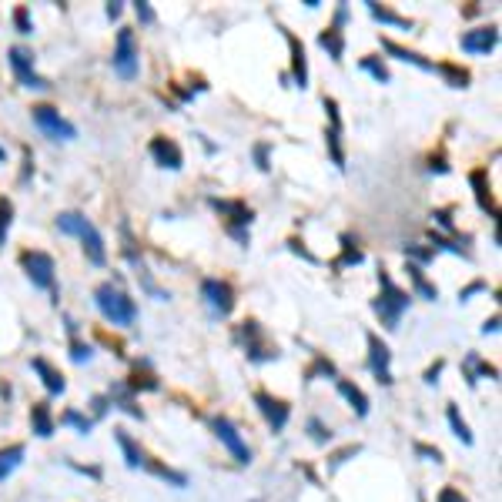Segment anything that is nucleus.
Listing matches in <instances>:
<instances>
[{
    "label": "nucleus",
    "mask_w": 502,
    "mask_h": 502,
    "mask_svg": "<svg viewBox=\"0 0 502 502\" xmlns=\"http://www.w3.org/2000/svg\"><path fill=\"white\" fill-rule=\"evenodd\" d=\"M24 456H27V449L17 442V446H7L0 449V482H7L14 476V469L24 462Z\"/></svg>",
    "instance_id": "nucleus-27"
},
{
    "label": "nucleus",
    "mask_w": 502,
    "mask_h": 502,
    "mask_svg": "<svg viewBox=\"0 0 502 502\" xmlns=\"http://www.w3.org/2000/svg\"><path fill=\"white\" fill-rule=\"evenodd\" d=\"M201 302H205L211 318H228L235 312V288L221 278H205L201 282Z\"/></svg>",
    "instance_id": "nucleus-7"
},
{
    "label": "nucleus",
    "mask_w": 502,
    "mask_h": 502,
    "mask_svg": "<svg viewBox=\"0 0 502 502\" xmlns=\"http://www.w3.org/2000/svg\"><path fill=\"white\" fill-rule=\"evenodd\" d=\"M419 502H426V496H419Z\"/></svg>",
    "instance_id": "nucleus-59"
},
{
    "label": "nucleus",
    "mask_w": 502,
    "mask_h": 502,
    "mask_svg": "<svg viewBox=\"0 0 502 502\" xmlns=\"http://www.w3.org/2000/svg\"><path fill=\"white\" fill-rule=\"evenodd\" d=\"M318 44L328 51V57L332 61H342V54H345V37H342V27H325V31L318 34Z\"/></svg>",
    "instance_id": "nucleus-29"
},
{
    "label": "nucleus",
    "mask_w": 502,
    "mask_h": 502,
    "mask_svg": "<svg viewBox=\"0 0 502 502\" xmlns=\"http://www.w3.org/2000/svg\"><path fill=\"white\" fill-rule=\"evenodd\" d=\"M409 278H412V288H415V295H419V298H426V302H436V298H439V288L429 282L426 275H422L419 265H409Z\"/></svg>",
    "instance_id": "nucleus-32"
},
{
    "label": "nucleus",
    "mask_w": 502,
    "mask_h": 502,
    "mask_svg": "<svg viewBox=\"0 0 502 502\" xmlns=\"http://www.w3.org/2000/svg\"><path fill=\"white\" fill-rule=\"evenodd\" d=\"M114 442H118L121 446V452H124V462H128V466H131V469H141L144 466V449L138 446V442H134L131 436H128V432H124V429H114Z\"/></svg>",
    "instance_id": "nucleus-22"
},
{
    "label": "nucleus",
    "mask_w": 502,
    "mask_h": 502,
    "mask_svg": "<svg viewBox=\"0 0 502 502\" xmlns=\"http://www.w3.org/2000/svg\"><path fill=\"white\" fill-rule=\"evenodd\" d=\"M288 248L295 251V255H302V258H305V262H312V265H318V258H315V255H312V251H308V248H305V241H298V238H292V241H288Z\"/></svg>",
    "instance_id": "nucleus-47"
},
{
    "label": "nucleus",
    "mask_w": 502,
    "mask_h": 502,
    "mask_svg": "<svg viewBox=\"0 0 502 502\" xmlns=\"http://www.w3.org/2000/svg\"><path fill=\"white\" fill-rule=\"evenodd\" d=\"M402 255L409 258V265H419V268L436 258V251H432V248H422V245H402Z\"/></svg>",
    "instance_id": "nucleus-38"
},
{
    "label": "nucleus",
    "mask_w": 502,
    "mask_h": 502,
    "mask_svg": "<svg viewBox=\"0 0 502 502\" xmlns=\"http://www.w3.org/2000/svg\"><path fill=\"white\" fill-rule=\"evenodd\" d=\"M436 502H466V499H462V492H459V489L446 486V489L439 492V499H436Z\"/></svg>",
    "instance_id": "nucleus-54"
},
{
    "label": "nucleus",
    "mask_w": 502,
    "mask_h": 502,
    "mask_svg": "<svg viewBox=\"0 0 502 502\" xmlns=\"http://www.w3.org/2000/svg\"><path fill=\"white\" fill-rule=\"evenodd\" d=\"M31 171H34V158H31V148H24V178H21V181H31Z\"/></svg>",
    "instance_id": "nucleus-55"
},
{
    "label": "nucleus",
    "mask_w": 502,
    "mask_h": 502,
    "mask_svg": "<svg viewBox=\"0 0 502 502\" xmlns=\"http://www.w3.org/2000/svg\"><path fill=\"white\" fill-rule=\"evenodd\" d=\"M479 379H499V369L496 365H489V362H482L476 352H472L469 359H466V382L476 389L479 385Z\"/></svg>",
    "instance_id": "nucleus-24"
},
{
    "label": "nucleus",
    "mask_w": 502,
    "mask_h": 502,
    "mask_svg": "<svg viewBox=\"0 0 502 502\" xmlns=\"http://www.w3.org/2000/svg\"><path fill=\"white\" fill-rule=\"evenodd\" d=\"M365 4H369V14L379 24H385V27H395V31H412V21H409V17H399V14L389 11V7H379L375 0H365Z\"/></svg>",
    "instance_id": "nucleus-26"
},
{
    "label": "nucleus",
    "mask_w": 502,
    "mask_h": 502,
    "mask_svg": "<svg viewBox=\"0 0 502 502\" xmlns=\"http://www.w3.org/2000/svg\"><path fill=\"white\" fill-rule=\"evenodd\" d=\"M4 158H7V151H4V148H0V161H4Z\"/></svg>",
    "instance_id": "nucleus-58"
},
{
    "label": "nucleus",
    "mask_w": 502,
    "mask_h": 502,
    "mask_svg": "<svg viewBox=\"0 0 502 502\" xmlns=\"http://www.w3.org/2000/svg\"><path fill=\"white\" fill-rule=\"evenodd\" d=\"M362 262H365V255H362L359 241L352 235H342V255L332 262V268H352V265H362Z\"/></svg>",
    "instance_id": "nucleus-28"
},
{
    "label": "nucleus",
    "mask_w": 502,
    "mask_h": 502,
    "mask_svg": "<svg viewBox=\"0 0 502 502\" xmlns=\"http://www.w3.org/2000/svg\"><path fill=\"white\" fill-rule=\"evenodd\" d=\"M61 422H64V426H74L77 432H81V436H88L91 429H94V419H88V415H81V412H77V409H67V412L61 415Z\"/></svg>",
    "instance_id": "nucleus-39"
},
{
    "label": "nucleus",
    "mask_w": 502,
    "mask_h": 502,
    "mask_svg": "<svg viewBox=\"0 0 502 502\" xmlns=\"http://www.w3.org/2000/svg\"><path fill=\"white\" fill-rule=\"evenodd\" d=\"M382 51L385 54H392L395 61H402V64H412V67H419V71H436V64L432 61H426L422 54H415V51H409V47H402V44H395V41H389V37H382Z\"/></svg>",
    "instance_id": "nucleus-19"
},
{
    "label": "nucleus",
    "mask_w": 502,
    "mask_h": 502,
    "mask_svg": "<svg viewBox=\"0 0 502 502\" xmlns=\"http://www.w3.org/2000/svg\"><path fill=\"white\" fill-rule=\"evenodd\" d=\"M429 171H432V175H449L446 158H442V154H432V158H429Z\"/></svg>",
    "instance_id": "nucleus-50"
},
{
    "label": "nucleus",
    "mask_w": 502,
    "mask_h": 502,
    "mask_svg": "<svg viewBox=\"0 0 502 502\" xmlns=\"http://www.w3.org/2000/svg\"><path fill=\"white\" fill-rule=\"evenodd\" d=\"M148 151H151V158H154L158 168H168V171H181V168H185V154H181V148H178L175 141H168V138H154V141L148 144Z\"/></svg>",
    "instance_id": "nucleus-16"
},
{
    "label": "nucleus",
    "mask_w": 502,
    "mask_h": 502,
    "mask_svg": "<svg viewBox=\"0 0 502 502\" xmlns=\"http://www.w3.org/2000/svg\"><path fill=\"white\" fill-rule=\"evenodd\" d=\"M325 114H328V131H325V144H328V154H332V164L335 168H345V151H342V114H339V101L335 98H325Z\"/></svg>",
    "instance_id": "nucleus-13"
},
{
    "label": "nucleus",
    "mask_w": 502,
    "mask_h": 502,
    "mask_svg": "<svg viewBox=\"0 0 502 502\" xmlns=\"http://www.w3.org/2000/svg\"><path fill=\"white\" fill-rule=\"evenodd\" d=\"M335 385H339V392L345 395V402L355 409V415H359V419H365V415H369V395L362 392L355 382H349V379H335Z\"/></svg>",
    "instance_id": "nucleus-23"
},
{
    "label": "nucleus",
    "mask_w": 502,
    "mask_h": 502,
    "mask_svg": "<svg viewBox=\"0 0 502 502\" xmlns=\"http://www.w3.org/2000/svg\"><path fill=\"white\" fill-rule=\"evenodd\" d=\"M429 241H432V245H429L432 251H452V255H459V258H469V251L462 248L459 241L446 238V235H439V231H432V235H429Z\"/></svg>",
    "instance_id": "nucleus-35"
},
{
    "label": "nucleus",
    "mask_w": 502,
    "mask_h": 502,
    "mask_svg": "<svg viewBox=\"0 0 502 502\" xmlns=\"http://www.w3.org/2000/svg\"><path fill=\"white\" fill-rule=\"evenodd\" d=\"M111 67H114V74H118L121 81H134V77H138L141 57H138V44H134V31H131V27H121V31H118V44H114Z\"/></svg>",
    "instance_id": "nucleus-6"
},
{
    "label": "nucleus",
    "mask_w": 502,
    "mask_h": 502,
    "mask_svg": "<svg viewBox=\"0 0 502 502\" xmlns=\"http://www.w3.org/2000/svg\"><path fill=\"white\" fill-rule=\"evenodd\" d=\"M459 44L466 54H492L496 44H499V27L489 24V27H476V31H466L459 37Z\"/></svg>",
    "instance_id": "nucleus-15"
},
{
    "label": "nucleus",
    "mask_w": 502,
    "mask_h": 502,
    "mask_svg": "<svg viewBox=\"0 0 502 502\" xmlns=\"http://www.w3.org/2000/svg\"><path fill=\"white\" fill-rule=\"evenodd\" d=\"M11 225H14V201H11V198H0V248L7 245Z\"/></svg>",
    "instance_id": "nucleus-37"
},
{
    "label": "nucleus",
    "mask_w": 502,
    "mask_h": 502,
    "mask_svg": "<svg viewBox=\"0 0 502 502\" xmlns=\"http://www.w3.org/2000/svg\"><path fill=\"white\" fill-rule=\"evenodd\" d=\"M124 385H128V389H131V392L138 395V392H154V389H158L161 382H158L154 375H141V372H134L131 382H124Z\"/></svg>",
    "instance_id": "nucleus-40"
},
{
    "label": "nucleus",
    "mask_w": 502,
    "mask_h": 502,
    "mask_svg": "<svg viewBox=\"0 0 502 502\" xmlns=\"http://www.w3.org/2000/svg\"><path fill=\"white\" fill-rule=\"evenodd\" d=\"M499 332V315H492L486 325H482V335H496Z\"/></svg>",
    "instance_id": "nucleus-57"
},
{
    "label": "nucleus",
    "mask_w": 502,
    "mask_h": 502,
    "mask_svg": "<svg viewBox=\"0 0 502 502\" xmlns=\"http://www.w3.org/2000/svg\"><path fill=\"white\" fill-rule=\"evenodd\" d=\"M285 41L292 47V81H295V88L305 91L308 88V57H305V44L298 41L292 31H285Z\"/></svg>",
    "instance_id": "nucleus-18"
},
{
    "label": "nucleus",
    "mask_w": 502,
    "mask_h": 502,
    "mask_svg": "<svg viewBox=\"0 0 502 502\" xmlns=\"http://www.w3.org/2000/svg\"><path fill=\"white\" fill-rule=\"evenodd\" d=\"M31 429H34V436H37V439H51V436H54V415H51V405H47V402H34Z\"/></svg>",
    "instance_id": "nucleus-21"
},
{
    "label": "nucleus",
    "mask_w": 502,
    "mask_h": 502,
    "mask_svg": "<svg viewBox=\"0 0 502 502\" xmlns=\"http://www.w3.org/2000/svg\"><path fill=\"white\" fill-rule=\"evenodd\" d=\"M31 121L41 128L44 138H51V141H74L77 138V128L67 118H61V111L51 108V104H34Z\"/></svg>",
    "instance_id": "nucleus-5"
},
{
    "label": "nucleus",
    "mask_w": 502,
    "mask_h": 502,
    "mask_svg": "<svg viewBox=\"0 0 502 502\" xmlns=\"http://www.w3.org/2000/svg\"><path fill=\"white\" fill-rule=\"evenodd\" d=\"M436 74H442V77H446V84H449V88H456V91L469 88V81H472L466 67L449 64V61H442V64H436Z\"/></svg>",
    "instance_id": "nucleus-31"
},
{
    "label": "nucleus",
    "mask_w": 502,
    "mask_h": 502,
    "mask_svg": "<svg viewBox=\"0 0 502 502\" xmlns=\"http://www.w3.org/2000/svg\"><path fill=\"white\" fill-rule=\"evenodd\" d=\"M57 231H61V235H74V238H81L84 255H88V262L94 265V268H104V265H108V248H104L101 231L94 228L81 211H61V215H57Z\"/></svg>",
    "instance_id": "nucleus-1"
},
{
    "label": "nucleus",
    "mask_w": 502,
    "mask_h": 502,
    "mask_svg": "<svg viewBox=\"0 0 502 502\" xmlns=\"http://www.w3.org/2000/svg\"><path fill=\"white\" fill-rule=\"evenodd\" d=\"M94 305L101 308V315L108 318L111 325H118V328H128L138 322L134 298H128V292H121L114 282H104L94 288Z\"/></svg>",
    "instance_id": "nucleus-2"
},
{
    "label": "nucleus",
    "mask_w": 502,
    "mask_h": 502,
    "mask_svg": "<svg viewBox=\"0 0 502 502\" xmlns=\"http://www.w3.org/2000/svg\"><path fill=\"white\" fill-rule=\"evenodd\" d=\"M359 67H362V71H365V74H372V77H375V84H389V81H392V74H389V67H385L382 61H379V57H362V61H359Z\"/></svg>",
    "instance_id": "nucleus-34"
},
{
    "label": "nucleus",
    "mask_w": 502,
    "mask_h": 502,
    "mask_svg": "<svg viewBox=\"0 0 502 502\" xmlns=\"http://www.w3.org/2000/svg\"><path fill=\"white\" fill-rule=\"evenodd\" d=\"M432 218H436L439 228H446L449 235H456V225H452V211H449V208H439V211H432Z\"/></svg>",
    "instance_id": "nucleus-45"
},
{
    "label": "nucleus",
    "mask_w": 502,
    "mask_h": 502,
    "mask_svg": "<svg viewBox=\"0 0 502 502\" xmlns=\"http://www.w3.org/2000/svg\"><path fill=\"white\" fill-rule=\"evenodd\" d=\"M255 161H258V171H268V144H255Z\"/></svg>",
    "instance_id": "nucleus-52"
},
{
    "label": "nucleus",
    "mask_w": 502,
    "mask_h": 502,
    "mask_svg": "<svg viewBox=\"0 0 502 502\" xmlns=\"http://www.w3.org/2000/svg\"><path fill=\"white\" fill-rule=\"evenodd\" d=\"M318 375H325V379H339V372H335V365L325 359V355H315V362H312V369L305 372V382H315Z\"/></svg>",
    "instance_id": "nucleus-36"
},
{
    "label": "nucleus",
    "mask_w": 502,
    "mask_h": 502,
    "mask_svg": "<svg viewBox=\"0 0 502 502\" xmlns=\"http://www.w3.org/2000/svg\"><path fill=\"white\" fill-rule=\"evenodd\" d=\"M111 405H118L121 412H128V415H134V419H144V412L141 409H138V405H134V392L131 389H128V385L124 382H114L111 385Z\"/></svg>",
    "instance_id": "nucleus-25"
},
{
    "label": "nucleus",
    "mask_w": 502,
    "mask_h": 502,
    "mask_svg": "<svg viewBox=\"0 0 502 502\" xmlns=\"http://www.w3.org/2000/svg\"><path fill=\"white\" fill-rule=\"evenodd\" d=\"M208 205L225 215V231L238 241L241 248H248V241H251L248 228H251V221H255L251 208L245 205V201H228V198H208Z\"/></svg>",
    "instance_id": "nucleus-4"
},
{
    "label": "nucleus",
    "mask_w": 502,
    "mask_h": 502,
    "mask_svg": "<svg viewBox=\"0 0 502 502\" xmlns=\"http://www.w3.org/2000/svg\"><path fill=\"white\" fill-rule=\"evenodd\" d=\"M379 285H382V295L372 302V308H375V315L382 318V325L392 332V328H399V322H402L405 312H409V302H412V295H409V292H402V288L392 282V275L385 272V268H379Z\"/></svg>",
    "instance_id": "nucleus-3"
},
{
    "label": "nucleus",
    "mask_w": 502,
    "mask_h": 502,
    "mask_svg": "<svg viewBox=\"0 0 502 502\" xmlns=\"http://www.w3.org/2000/svg\"><path fill=\"white\" fill-rule=\"evenodd\" d=\"M469 185H472V191H476V201H479V208L489 215L492 221L499 218V205H496V195H492V185H489V175L486 171H472L469 175Z\"/></svg>",
    "instance_id": "nucleus-17"
},
{
    "label": "nucleus",
    "mask_w": 502,
    "mask_h": 502,
    "mask_svg": "<svg viewBox=\"0 0 502 502\" xmlns=\"http://www.w3.org/2000/svg\"><path fill=\"white\" fill-rule=\"evenodd\" d=\"M415 452H419V456H426L429 462H436V466H442V462H446V459H442V449H439V446H426V442H415Z\"/></svg>",
    "instance_id": "nucleus-44"
},
{
    "label": "nucleus",
    "mask_w": 502,
    "mask_h": 502,
    "mask_svg": "<svg viewBox=\"0 0 502 502\" xmlns=\"http://www.w3.org/2000/svg\"><path fill=\"white\" fill-rule=\"evenodd\" d=\"M308 432H312V439H315L318 446H328V442H332V429H328L322 419H308Z\"/></svg>",
    "instance_id": "nucleus-41"
},
{
    "label": "nucleus",
    "mask_w": 502,
    "mask_h": 502,
    "mask_svg": "<svg viewBox=\"0 0 502 502\" xmlns=\"http://www.w3.org/2000/svg\"><path fill=\"white\" fill-rule=\"evenodd\" d=\"M121 14H124V4H121V0H111V4H108V17H111V21H118Z\"/></svg>",
    "instance_id": "nucleus-56"
},
{
    "label": "nucleus",
    "mask_w": 502,
    "mask_h": 502,
    "mask_svg": "<svg viewBox=\"0 0 502 502\" xmlns=\"http://www.w3.org/2000/svg\"><path fill=\"white\" fill-rule=\"evenodd\" d=\"M14 27H17L21 34H34L31 11H27V7H17V11H14Z\"/></svg>",
    "instance_id": "nucleus-43"
},
{
    "label": "nucleus",
    "mask_w": 502,
    "mask_h": 502,
    "mask_svg": "<svg viewBox=\"0 0 502 502\" xmlns=\"http://www.w3.org/2000/svg\"><path fill=\"white\" fill-rule=\"evenodd\" d=\"M442 369H446V362L439 359L436 365H429V372H426V385H436L439 382V375H442Z\"/></svg>",
    "instance_id": "nucleus-53"
},
{
    "label": "nucleus",
    "mask_w": 502,
    "mask_h": 502,
    "mask_svg": "<svg viewBox=\"0 0 502 502\" xmlns=\"http://www.w3.org/2000/svg\"><path fill=\"white\" fill-rule=\"evenodd\" d=\"M7 61H11L14 74H17V81H21L24 88L31 91H47L51 84H47L44 77L34 71V54L27 51V47H11V54H7Z\"/></svg>",
    "instance_id": "nucleus-12"
},
{
    "label": "nucleus",
    "mask_w": 502,
    "mask_h": 502,
    "mask_svg": "<svg viewBox=\"0 0 502 502\" xmlns=\"http://www.w3.org/2000/svg\"><path fill=\"white\" fill-rule=\"evenodd\" d=\"M359 452H362V446H345L342 452H335V456H332V469H335V466H342V462H349V459L359 456Z\"/></svg>",
    "instance_id": "nucleus-46"
},
{
    "label": "nucleus",
    "mask_w": 502,
    "mask_h": 502,
    "mask_svg": "<svg viewBox=\"0 0 502 502\" xmlns=\"http://www.w3.org/2000/svg\"><path fill=\"white\" fill-rule=\"evenodd\" d=\"M255 405H258V412L265 415V422H268L272 432H282V429L288 426V415H292L288 402H282V399H275V395H268V392H255Z\"/></svg>",
    "instance_id": "nucleus-14"
},
{
    "label": "nucleus",
    "mask_w": 502,
    "mask_h": 502,
    "mask_svg": "<svg viewBox=\"0 0 502 502\" xmlns=\"http://www.w3.org/2000/svg\"><path fill=\"white\" fill-rule=\"evenodd\" d=\"M21 265H24V272H27V278H31L34 288H44V292H54V258L47 255V251H24L21 255Z\"/></svg>",
    "instance_id": "nucleus-9"
},
{
    "label": "nucleus",
    "mask_w": 502,
    "mask_h": 502,
    "mask_svg": "<svg viewBox=\"0 0 502 502\" xmlns=\"http://www.w3.org/2000/svg\"><path fill=\"white\" fill-rule=\"evenodd\" d=\"M241 339H245V352H248V359L255 362V365H265V362H275L278 359V345H272L268 342V335H265V328L255 322V318H248V322H241Z\"/></svg>",
    "instance_id": "nucleus-8"
},
{
    "label": "nucleus",
    "mask_w": 502,
    "mask_h": 502,
    "mask_svg": "<svg viewBox=\"0 0 502 502\" xmlns=\"http://www.w3.org/2000/svg\"><path fill=\"white\" fill-rule=\"evenodd\" d=\"M134 11H138V21L154 24V7H151V4H144V0H138V4H134Z\"/></svg>",
    "instance_id": "nucleus-49"
},
{
    "label": "nucleus",
    "mask_w": 502,
    "mask_h": 502,
    "mask_svg": "<svg viewBox=\"0 0 502 502\" xmlns=\"http://www.w3.org/2000/svg\"><path fill=\"white\" fill-rule=\"evenodd\" d=\"M486 288H489L486 282H472V285H466V288L459 292V302H469L472 295H479V292H486Z\"/></svg>",
    "instance_id": "nucleus-48"
},
{
    "label": "nucleus",
    "mask_w": 502,
    "mask_h": 502,
    "mask_svg": "<svg viewBox=\"0 0 502 502\" xmlns=\"http://www.w3.org/2000/svg\"><path fill=\"white\" fill-rule=\"evenodd\" d=\"M365 342H369V372L375 375V382L379 385H392V349L385 345L375 332H369L365 335Z\"/></svg>",
    "instance_id": "nucleus-10"
},
{
    "label": "nucleus",
    "mask_w": 502,
    "mask_h": 502,
    "mask_svg": "<svg viewBox=\"0 0 502 502\" xmlns=\"http://www.w3.org/2000/svg\"><path fill=\"white\" fill-rule=\"evenodd\" d=\"M141 469H148L151 476H158V479H164V482H171V486H178V489H185V486H188V476H185V472L171 469V466H161V462H154V459H144Z\"/></svg>",
    "instance_id": "nucleus-30"
},
{
    "label": "nucleus",
    "mask_w": 502,
    "mask_h": 502,
    "mask_svg": "<svg viewBox=\"0 0 502 502\" xmlns=\"http://www.w3.org/2000/svg\"><path fill=\"white\" fill-rule=\"evenodd\" d=\"M71 359L77 362V365H84V362L94 359V345H88V342H71Z\"/></svg>",
    "instance_id": "nucleus-42"
},
{
    "label": "nucleus",
    "mask_w": 502,
    "mask_h": 502,
    "mask_svg": "<svg viewBox=\"0 0 502 502\" xmlns=\"http://www.w3.org/2000/svg\"><path fill=\"white\" fill-rule=\"evenodd\" d=\"M446 419H449V426H452V432H456L459 442H462V446H472V432H469V426H466V419L459 415V405H449Z\"/></svg>",
    "instance_id": "nucleus-33"
},
{
    "label": "nucleus",
    "mask_w": 502,
    "mask_h": 502,
    "mask_svg": "<svg viewBox=\"0 0 502 502\" xmlns=\"http://www.w3.org/2000/svg\"><path fill=\"white\" fill-rule=\"evenodd\" d=\"M211 432H215V436L221 439V446H225V449L231 452V456H235V462H238V466H248V462H251V449L245 446L241 432H238L235 426H231L228 419L215 415V419H211Z\"/></svg>",
    "instance_id": "nucleus-11"
},
{
    "label": "nucleus",
    "mask_w": 502,
    "mask_h": 502,
    "mask_svg": "<svg viewBox=\"0 0 502 502\" xmlns=\"http://www.w3.org/2000/svg\"><path fill=\"white\" fill-rule=\"evenodd\" d=\"M91 405H94V415H98V419H104V415H108V409H111V399H108V395H94V399H91Z\"/></svg>",
    "instance_id": "nucleus-51"
},
{
    "label": "nucleus",
    "mask_w": 502,
    "mask_h": 502,
    "mask_svg": "<svg viewBox=\"0 0 502 502\" xmlns=\"http://www.w3.org/2000/svg\"><path fill=\"white\" fill-rule=\"evenodd\" d=\"M31 369L37 372V375H41V382H44V389H47L51 395H64V389H67L64 375H61V372H57L47 359H34V362H31Z\"/></svg>",
    "instance_id": "nucleus-20"
}]
</instances>
